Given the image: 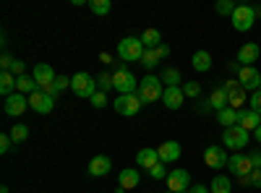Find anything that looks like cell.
<instances>
[{"label":"cell","mask_w":261,"mask_h":193,"mask_svg":"<svg viewBox=\"0 0 261 193\" xmlns=\"http://www.w3.org/2000/svg\"><path fill=\"white\" fill-rule=\"evenodd\" d=\"M113 89H118V94H136L139 92V78L128 68H118L113 73Z\"/></svg>","instance_id":"6"},{"label":"cell","mask_w":261,"mask_h":193,"mask_svg":"<svg viewBox=\"0 0 261 193\" xmlns=\"http://www.w3.org/2000/svg\"><path fill=\"white\" fill-rule=\"evenodd\" d=\"M110 170H113L110 157L97 154V157H92V159H89V167H86V173H89L92 178H105L107 173H110Z\"/></svg>","instance_id":"18"},{"label":"cell","mask_w":261,"mask_h":193,"mask_svg":"<svg viewBox=\"0 0 261 193\" xmlns=\"http://www.w3.org/2000/svg\"><path fill=\"white\" fill-rule=\"evenodd\" d=\"M251 185L253 188H261V167H256L253 173H251Z\"/></svg>","instance_id":"45"},{"label":"cell","mask_w":261,"mask_h":193,"mask_svg":"<svg viewBox=\"0 0 261 193\" xmlns=\"http://www.w3.org/2000/svg\"><path fill=\"white\" fill-rule=\"evenodd\" d=\"M0 94H3L6 99H8L11 94H16V76H13L11 71L0 73Z\"/></svg>","instance_id":"25"},{"label":"cell","mask_w":261,"mask_h":193,"mask_svg":"<svg viewBox=\"0 0 261 193\" xmlns=\"http://www.w3.org/2000/svg\"><path fill=\"white\" fill-rule=\"evenodd\" d=\"M113 104H115V113L123 115V118H134L144 107V102H141L139 94H118V99Z\"/></svg>","instance_id":"7"},{"label":"cell","mask_w":261,"mask_h":193,"mask_svg":"<svg viewBox=\"0 0 261 193\" xmlns=\"http://www.w3.org/2000/svg\"><path fill=\"white\" fill-rule=\"evenodd\" d=\"M144 45H141V39L139 37H125L118 42V58L125 60V63H139L141 55H144Z\"/></svg>","instance_id":"2"},{"label":"cell","mask_w":261,"mask_h":193,"mask_svg":"<svg viewBox=\"0 0 261 193\" xmlns=\"http://www.w3.org/2000/svg\"><path fill=\"white\" fill-rule=\"evenodd\" d=\"M141 45H144L146 50H157V47L162 45V34H160V29H146V32L141 34Z\"/></svg>","instance_id":"26"},{"label":"cell","mask_w":261,"mask_h":193,"mask_svg":"<svg viewBox=\"0 0 261 193\" xmlns=\"http://www.w3.org/2000/svg\"><path fill=\"white\" fill-rule=\"evenodd\" d=\"M11 73H13L16 78L27 76V66H24V60H13V66H11Z\"/></svg>","instance_id":"39"},{"label":"cell","mask_w":261,"mask_h":193,"mask_svg":"<svg viewBox=\"0 0 261 193\" xmlns=\"http://www.w3.org/2000/svg\"><path fill=\"white\" fill-rule=\"evenodd\" d=\"M238 183H241L243 188H246V185H251V175H246V178H238Z\"/></svg>","instance_id":"49"},{"label":"cell","mask_w":261,"mask_h":193,"mask_svg":"<svg viewBox=\"0 0 261 193\" xmlns=\"http://www.w3.org/2000/svg\"><path fill=\"white\" fill-rule=\"evenodd\" d=\"M209 190H212V193H232V183H230L227 175H217V178L212 180Z\"/></svg>","instance_id":"28"},{"label":"cell","mask_w":261,"mask_h":193,"mask_svg":"<svg viewBox=\"0 0 261 193\" xmlns=\"http://www.w3.org/2000/svg\"><path fill=\"white\" fill-rule=\"evenodd\" d=\"M227 170H230V175H235V178H246V175L253 173V164H251L248 154H232L227 159Z\"/></svg>","instance_id":"11"},{"label":"cell","mask_w":261,"mask_h":193,"mask_svg":"<svg viewBox=\"0 0 261 193\" xmlns=\"http://www.w3.org/2000/svg\"><path fill=\"white\" fill-rule=\"evenodd\" d=\"M3 110H6V115H8V118H18V115H24V113L29 110V97H27V94H21V92L11 94V97L6 99V104H3Z\"/></svg>","instance_id":"10"},{"label":"cell","mask_w":261,"mask_h":193,"mask_svg":"<svg viewBox=\"0 0 261 193\" xmlns=\"http://www.w3.org/2000/svg\"><path fill=\"white\" fill-rule=\"evenodd\" d=\"M248 141H251V133L246 131V128H241V125H230V128H225V131H222V144L227 149H232V152L246 149Z\"/></svg>","instance_id":"3"},{"label":"cell","mask_w":261,"mask_h":193,"mask_svg":"<svg viewBox=\"0 0 261 193\" xmlns=\"http://www.w3.org/2000/svg\"><path fill=\"white\" fill-rule=\"evenodd\" d=\"M162 84H167V87H178L180 81V73L175 68H162Z\"/></svg>","instance_id":"33"},{"label":"cell","mask_w":261,"mask_h":193,"mask_svg":"<svg viewBox=\"0 0 261 193\" xmlns=\"http://www.w3.org/2000/svg\"><path fill=\"white\" fill-rule=\"evenodd\" d=\"M0 193H8V188H6V185H3V188H0Z\"/></svg>","instance_id":"51"},{"label":"cell","mask_w":261,"mask_h":193,"mask_svg":"<svg viewBox=\"0 0 261 193\" xmlns=\"http://www.w3.org/2000/svg\"><path fill=\"white\" fill-rule=\"evenodd\" d=\"M71 92H73L76 97L92 99V97L97 94V78L89 76V73H84V71H79V73L71 78Z\"/></svg>","instance_id":"4"},{"label":"cell","mask_w":261,"mask_h":193,"mask_svg":"<svg viewBox=\"0 0 261 193\" xmlns=\"http://www.w3.org/2000/svg\"><path fill=\"white\" fill-rule=\"evenodd\" d=\"M253 136H256V141L261 144V125H258V128H256V131H253Z\"/></svg>","instance_id":"50"},{"label":"cell","mask_w":261,"mask_h":193,"mask_svg":"<svg viewBox=\"0 0 261 193\" xmlns=\"http://www.w3.org/2000/svg\"><path fill=\"white\" fill-rule=\"evenodd\" d=\"M92 104L97 107V110H102V107L107 104V94H105V92H97V94L92 97Z\"/></svg>","instance_id":"42"},{"label":"cell","mask_w":261,"mask_h":193,"mask_svg":"<svg viewBox=\"0 0 261 193\" xmlns=\"http://www.w3.org/2000/svg\"><path fill=\"white\" fill-rule=\"evenodd\" d=\"M97 89H99V92L113 89V73H99V78H97Z\"/></svg>","instance_id":"37"},{"label":"cell","mask_w":261,"mask_h":193,"mask_svg":"<svg viewBox=\"0 0 261 193\" xmlns=\"http://www.w3.org/2000/svg\"><path fill=\"white\" fill-rule=\"evenodd\" d=\"M209 104H212V110H214V113H220V110H225V107H230L227 89H225V87H214L212 94H209Z\"/></svg>","instance_id":"21"},{"label":"cell","mask_w":261,"mask_h":193,"mask_svg":"<svg viewBox=\"0 0 261 193\" xmlns=\"http://www.w3.org/2000/svg\"><path fill=\"white\" fill-rule=\"evenodd\" d=\"M217 120H220V125H225V128L238 125V110H232V107H225V110L217 113Z\"/></svg>","instance_id":"29"},{"label":"cell","mask_w":261,"mask_h":193,"mask_svg":"<svg viewBox=\"0 0 261 193\" xmlns=\"http://www.w3.org/2000/svg\"><path fill=\"white\" fill-rule=\"evenodd\" d=\"M89 8L97 16H107V13L113 11V3H110V0H89Z\"/></svg>","instance_id":"32"},{"label":"cell","mask_w":261,"mask_h":193,"mask_svg":"<svg viewBox=\"0 0 261 193\" xmlns=\"http://www.w3.org/2000/svg\"><path fill=\"white\" fill-rule=\"evenodd\" d=\"M162 164H165V162H160V164H154V167H151V170H149V175H151V178H154V180H162V178L167 180V175H170V173H167V170H165Z\"/></svg>","instance_id":"38"},{"label":"cell","mask_w":261,"mask_h":193,"mask_svg":"<svg viewBox=\"0 0 261 193\" xmlns=\"http://www.w3.org/2000/svg\"><path fill=\"white\" fill-rule=\"evenodd\" d=\"M11 139H13V144H24L29 139V125H24V123L13 125L11 128Z\"/></svg>","instance_id":"31"},{"label":"cell","mask_w":261,"mask_h":193,"mask_svg":"<svg viewBox=\"0 0 261 193\" xmlns=\"http://www.w3.org/2000/svg\"><path fill=\"white\" fill-rule=\"evenodd\" d=\"M183 193H191V190H183Z\"/></svg>","instance_id":"53"},{"label":"cell","mask_w":261,"mask_h":193,"mask_svg":"<svg viewBox=\"0 0 261 193\" xmlns=\"http://www.w3.org/2000/svg\"><path fill=\"white\" fill-rule=\"evenodd\" d=\"M225 89H227V97H230V107L241 113L243 104H246V89L241 87V81L232 78V81H225Z\"/></svg>","instance_id":"13"},{"label":"cell","mask_w":261,"mask_h":193,"mask_svg":"<svg viewBox=\"0 0 261 193\" xmlns=\"http://www.w3.org/2000/svg\"><path fill=\"white\" fill-rule=\"evenodd\" d=\"M238 81H241V87H243L246 92H251V94L261 89V73H258L253 66H243L241 73H238Z\"/></svg>","instance_id":"12"},{"label":"cell","mask_w":261,"mask_h":193,"mask_svg":"<svg viewBox=\"0 0 261 193\" xmlns=\"http://www.w3.org/2000/svg\"><path fill=\"white\" fill-rule=\"evenodd\" d=\"M248 159H251L253 170H256V167H261V149H253V152H248Z\"/></svg>","instance_id":"43"},{"label":"cell","mask_w":261,"mask_h":193,"mask_svg":"<svg viewBox=\"0 0 261 193\" xmlns=\"http://www.w3.org/2000/svg\"><path fill=\"white\" fill-rule=\"evenodd\" d=\"M191 188V173L183 167H175V170H170V175H167V190L172 193H183Z\"/></svg>","instance_id":"8"},{"label":"cell","mask_w":261,"mask_h":193,"mask_svg":"<svg viewBox=\"0 0 261 193\" xmlns=\"http://www.w3.org/2000/svg\"><path fill=\"white\" fill-rule=\"evenodd\" d=\"M139 97H141V102L144 104H149V102H157V99H162V94H165V87H162V78H157V76H144L141 81H139V92H136Z\"/></svg>","instance_id":"1"},{"label":"cell","mask_w":261,"mask_h":193,"mask_svg":"<svg viewBox=\"0 0 261 193\" xmlns=\"http://www.w3.org/2000/svg\"><path fill=\"white\" fill-rule=\"evenodd\" d=\"M53 107H55V97H50L47 92L37 89L34 94H29V110H34L39 115H47V113H53Z\"/></svg>","instance_id":"9"},{"label":"cell","mask_w":261,"mask_h":193,"mask_svg":"<svg viewBox=\"0 0 261 193\" xmlns=\"http://www.w3.org/2000/svg\"><path fill=\"white\" fill-rule=\"evenodd\" d=\"M136 164L149 173V170L154 167V164H160V154H157V149H141V152L136 154Z\"/></svg>","instance_id":"23"},{"label":"cell","mask_w":261,"mask_h":193,"mask_svg":"<svg viewBox=\"0 0 261 193\" xmlns=\"http://www.w3.org/2000/svg\"><path fill=\"white\" fill-rule=\"evenodd\" d=\"M183 94H186L188 99H199V97H201V84H199V81H186V84H183Z\"/></svg>","instance_id":"35"},{"label":"cell","mask_w":261,"mask_h":193,"mask_svg":"<svg viewBox=\"0 0 261 193\" xmlns=\"http://www.w3.org/2000/svg\"><path fill=\"white\" fill-rule=\"evenodd\" d=\"M230 21H232V29L235 32H251L253 24H256V8L253 6H246V3L238 6Z\"/></svg>","instance_id":"5"},{"label":"cell","mask_w":261,"mask_h":193,"mask_svg":"<svg viewBox=\"0 0 261 193\" xmlns=\"http://www.w3.org/2000/svg\"><path fill=\"white\" fill-rule=\"evenodd\" d=\"M235 8H238V6L232 3V0H217V6H214V11L220 13V16H230V18H232Z\"/></svg>","instance_id":"36"},{"label":"cell","mask_w":261,"mask_h":193,"mask_svg":"<svg viewBox=\"0 0 261 193\" xmlns=\"http://www.w3.org/2000/svg\"><path fill=\"white\" fill-rule=\"evenodd\" d=\"M191 66H193V71L206 73V71L212 68V55H209L206 50H196V52H193V58H191Z\"/></svg>","instance_id":"24"},{"label":"cell","mask_w":261,"mask_h":193,"mask_svg":"<svg viewBox=\"0 0 261 193\" xmlns=\"http://www.w3.org/2000/svg\"><path fill=\"white\" fill-rule=\"evenodd\" d=\"M13 60H16V58H11V55H3V58H0V66H3V71H11Z\"/></svg>","instance_id":"46"},{"label":"cell","mask_w":261,"mask_h":193,"mask_svg":"<svg viewBox=\"0 0 261 193\" xmlns=\"http://www.w3.org/2000/svg\"><path fill=\"white\" fill-rule=\"evenodd\" d=\"M261 55V47L256 45V42H248V45H243L241 50H238V63L241 66H253V63L258 60Z\"/></svg>","instance_id":"20"},{"label":"cell","mask_w":261,"mask_h":193,"mask_svg":"<svg viewBox=\"0 0 261 193\" xmlns=\"http://www.w3.org/2000/svg\"><path fill=\"white\" fill-rule=\"evenodd\" d=\"M183 87H165V94H162V102L167 110H178V107H183Z\"/></svg>","instance_id":"19"},{"label":"cell","mask_w":261,"mask_h":193,"mask_svg":"<svg viewBox=\"0 0 261 193\" xmlns=\"http://www.w3.org/2000/svg\"><path fill=\"white\" fill-rule=\"evenodd\" d=\"M165 193H172V190H165Z\"/></svg>","instance_id":"52"},{"label":"cell","mask_w":261,"mask_h":193,"mask_svg":"<svg viewBox=\"0 0 261 193\" xmlns=\"http://www.w3.org/2000/svg\"><path fill=\"white\" fill-rule=\"evenodd\" d=\"M227 154H225V146H206L204 149V162H206V167H212V170H222V167H227Z\"/></svg>","instance_id":"14"},{"label":"cell","mask_w":261,"mask_h":193,"mask_svg":"<svg viewBox=\"0 0 261 193\" xmlns=\"http://www.w3.org/2000/svg\"><path fill=\"white\" fill-rule=\"evenodd\" d=\"M238 125L246 128V131L251 133V131H256V128L261 125V115L253 113L251 107H248V110H241V113H238Z\"/></svg>","instance_id":"22"},{"label":"cell","mask_w":261,"mask_h":193,"mask_svg":"<svg viewBox=\"0 0 261 193\" xmlns=\"http://www.w3.org/2000/svg\"><path fill=\"white\" fill-rule=\"evenodd\" d=\"M157 154H160V162H165V164L178 162L180 154H183V146L178 141H165L162 146H157Z\"/></svg>","instance_id":"17"},{"label":"cell","mask_w":261,"mask_h":193,"mask_svg":"<svg viewBox=\"0 0 261 193\" xmlns=\"http://www.w3.org/2000/svg\"><path fill=\"white\" fill-rule=\"evenodd\" d=\"M196 113H204V115L214 113V110H212V104H209V99H204V102H199V104H196Z\"/></svg>","instance_id":"44"},{"label":"cell","mask_w":261,"mask_h":193,"mask_svg":"<svg viewBox=\"0 0 261 193\" xmlns=\"http://www.w3.org/2000/svg\"><path fill=\"white\" fill-rule=\"evenodd\" d=\"M11 146H13V139H11V133H3V136H0V152H3V154H8V152H11Z\"/></svg>","instance_id":"41"},{"label":"cell","mask_w":261,"mask_h":193,"mask_svg":"<svg viewBox=\"0 0 261 193\" xmlns=\"http://www.w3.org/2000/svg\"><path fill=\"white\" fill-rule=\"evenodd\" d=\"M139 180H141V175H139V170L136 167H125V170H120V175H118V193H125V190H134V188H139Z\"/></svg>","instance_id":"15"},{"label":"cell","mask_w":261,"mask_h":193,"mask_svg":"<svg viewBox=\"0 0 261 193\" xmlns=\"http://www.w3.org/2000/svg\"><path fill=\"white\" fill-rule=\"evenodd\" d=\"M39 87H37V81H34V76H21V78H16V92H21V94H34Z\"/></svg>","instance_id":"27"},{"label":"cell","mask_w":261,"mask_h":193,"mask_svg":"<svg viewBox=\"0 0 261 193\" xmlns=\"http://www.w3.org/2000/svg\"><path fill=\"white\" fill-rule=\"evenodd\" d=\"M248 104H251V110H253V113H258V115H261V89L251 94V99H248Z\"/></svg>","instance_id":"40"},{"label":"cell","mask_w":261,"mask_h":193,"mask_svg":"<svg viewBox=\"0 0 261 193\" xmlns=\"http://www.w3.org/2000/svg\"><path fill=\"white\" fill-rule=\"evenodd\" d=\"M65 89H71V78H68V76H58L53 87L42 89V92H47L50 97H55V94H60V92H65Z\"/></svg>","instance_id":"30"},{"label":"cell","mask_w":261,"mask_h":193,"mask_svg":"<svg viewBox=\"0 0 261 193\" xmlns=\"http://www.w3.org/2000/svg\"><path fill=\"white\" fill-rule=\"evenodd\" d=\"M188 190H191V193H212L206 185H193V188H188Z\"/></svg>","instance_id":"48"},{"label":"cell","mask_w":261,"mask_h":193,"mask_svg":"<svg viewBox=\"0 0 261 193\" xmlns=\"http://www.w3.org/2000/svg\"><path fill=\"white\" fill-rule=\"evenodd\" d=\"M32 76H34V81H37V87H39V89L53 87L55 78H58L55 71H53V66H47V63H37L34 71H32Z\"/></svg>","instance_id":"16"},{"label":"cell","mask_w":261,"mask_h":193,"mask_svg":"<svg viewBox=\"0 0 261 193\" xmlns=\"http://www.w3.org/2000/svg\"><path fill=\"white\" fill-rule=\"evenodd\" d=\"M154 52H157V58H160V60H165V58L170 55V47H167V45H165V42H162V45H160V47H157Z\"/></svg>","instance_id":"47"},{"label":"cell","mask_w":261,"mask_h":193,"mask_svg":"<svg viewBox=\"0 0 261 193\" xmlns=\"http://www.w3.org/2000/svg\"><path fill=\"white\" fill-rule=\"evenodd\" d=\"M160 63H162V60L157 58V52H154V50H144V55H141V66H144V68H149V71H151V68H157Z\"/></svg>","instance_id":"34"}]
</instances>
